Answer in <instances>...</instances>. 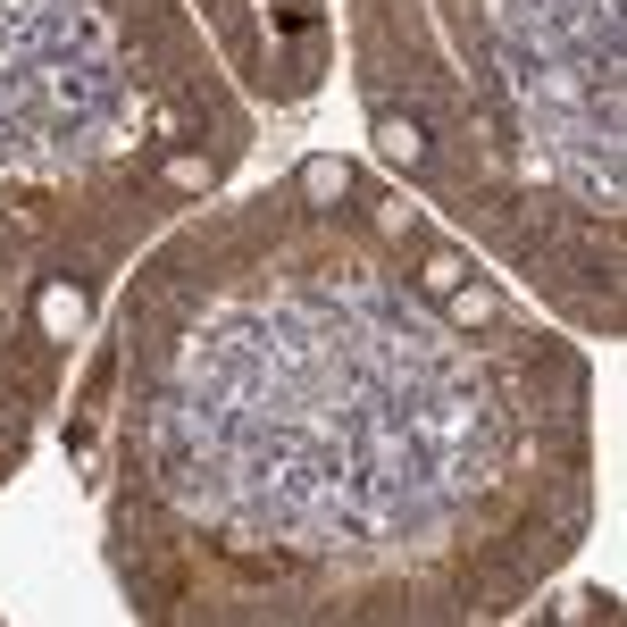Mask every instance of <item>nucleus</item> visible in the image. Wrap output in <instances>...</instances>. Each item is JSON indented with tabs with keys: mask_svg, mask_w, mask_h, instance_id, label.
Segmentation results:
<instances>
[{
	"mask_svg": "<svg viewBox=\"0 0 627 627\" xmlns=\"http://www.w3.org/2000/svg\"><path fill=\"white\" fill-rule=\"evenodd\" d=\"M42 327H51V335H76V327H84V293L51 285V293H42Z\"/></svg>",
	"mask_w": 627,
	"mask_h": 627,
	"instance_id": "obj_1",
	"label": "nucleus"
},
{
	"mask_svg": "<svg viewBox=\"0 0 627 627\" xmlns=\"http://www.w3.org/2000/svg\"><path fill=\"white\" fill-rule=\"evenodd\" d=\"M301 193L335 201V193H343V159H310V168H301Z\"/></svg>",
	"mask_w": 627,
	"mask_h": 627,
	"instance_id": "obj_2",
	"label": "nucleus"
},
{
	"mask_svg": "<svg viewBox=\"0 0 627 627\" xmlns=\"http://www.w3.org/2000/svg\"><path fill=\"white\" fill-rule=\"evenodd\" d=\"M377 143H385V151H393V159H418V134H410V126H402V118H385V126H377Z\"/></svg>",
	"mask_w": 627,
	"mask_h": 627,
	"instance_id": "obj_3",
	"label": "nucleus"
}]
</instances>
